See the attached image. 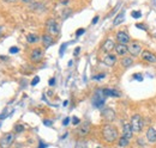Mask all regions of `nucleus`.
Here are the masks:
<instances>
[{
    "instance_id": "obj_30",
    "label": "nucleus",
    "mask_w": 156,
    "mask_h": 148,
    "mask_svg": "<svg viewBox=\"0 0 156 148\" xmlns=\"http://www.w3.org/2000/svg\"><path fill=\"white\" fill-rule=\"evenodd\" d=\"M66 47H67V43H64V44L60 47V56H62V55H64V50L66 49Z\"/></svg>"
},
{
    "instance_id": "obj_10",
    "label": "nucleus",
    "mask_w": 156,
    "mask_h": 148,
    "mask_svg": "<svg viewBox=\"0 0 156 148\" xmlns=\"http://www.w3.org/2000/svg\"><path fill=\"white\" fill-rule=\"evenodd\" d=\"M115 42L112 40V38H108V40H106L105 42H103V44H102V47H101V50L103 51V53H106V54H109L111 51H113L114 49H115Z\"/></svg>"
},
{
    "instance_id": "obj_1",
    "label": "nucleus",
    "mask_w": 156,
    "mask_h": 148,
    "mask_svg": "<svg viewBox=\"0 0 156 148\" xmlns=\"http://www.w3.org/2000/svg\"><path fill=\"white\" fill-rule=\"evenodd\" d=\"M102 137L107 143H114L119 138V131L115 125L107 123L102 127Z\"/></svg>"
},
{
    "instance_id": "obj_33",
    "label": "nucleus",
    "mask_w": 156,
    "mask_h": 148,
    "mask_svg": "<svg viewBox=\"0 0 156 148\" xmlns=\"http://www.w3.org/2000/svg\"><path fill=\"white\" fill-rule=\"evenodd\" d=\"M105 77H106L105 74H99V75H95V77H94V79H95V80H100V79H103Z\"/></svg>"
},
{
    "instance_id": "obj_24",
    "label": "nucleus",
    "mask_w": 156,
    "mask_h": 148,
    "mask_svg": "<svg viewBox=\"0 0 156 148\" xmlns=\"http://www.w3.org/2000/svg\"><path fill=\"white\" fill-rule=\"evenodd\" d=\"M131 16H132V18H140L142 17V12L140 11H132L131 12Z\"/></svg>"
},
{
    "instance_id": "obj_18",
    "label": "nucleus",
    "mask_w": 156,
    "mask_h": 148,
    "mask_svg": "<svg viewBox=\"0 0 156 148\" xmlns=\"http://www.w3.org/2000/svg\"><path fill=\"white\" fill-rule=\"evenodd\" d=\"M146 140L149 143H156V129L149 128L146 131Z\"/></svg>"
},
{
    "instance_id": "obj_26",
    "label": "nucleus",
    "mask_w": 156,
    "mask_h": 148,
    "mask_svg": "<svg viewBox=\"0 0 156 148\" xmlns=\"http://www.w3.org/2000/svg\"><path fill=\"white\" fill-rule=\"evenodd\" d=\"M84 32H85V29H83V28H82V29H78V30L76 31V36L79 37V36H82Z\"/></svg>"
},
{
    "instance_id": "obj_29",
    "label": "nucleus",
    "mask_w": 156,
    "mask_h": 148,
    "mask_svg": "<svg viewBox=\"0 0 156 148\" xmlns=\"http://www.w3.org/2000/svg\"><path fill=\"white\" fill-rule=\"evenodd\" d=\"M18 51H19V48H18V47H11V48H10V53H11V54H17Z\"/></svg>"
},
{
    "instance_id": "obj_14",
    "label": "nucleus",
    "mask_w": 156,
    "mask_h": 148,
    "mask_svg": "<svg viewBox=\"0 0 156 148\" xmlns=\"http://www.w3.org/2000/svg\"><path fill=\"white\" fill-rule=\"evenodd\" d=\"M115 53H117V56H121V57H124V56H126L127 54H129V48H127V45H125V44H120V43H118L117 45H115Z\"/></svg>"
},
{
    "instance_id": "obj_34",
    "label": "nucleus",
    "mask_w": 156,
    "mask_h": 148,
    "mask_svg": "<svg viewBox=\"0 0 156 148\" xmlns=\"http://www.w3.org/2000/svg\"><path fill=\"white\" fill-rule=\"evenodd\" d=\"M43 124L47 125V127H51V125L53 124V122H52V121H48V119H45V121H43Z\"/></svg>"
},
{
    "instance_id": "obj_8",
    "label": "nucleus",
    "mask_w": 156,
    "mask_h": 148,
    "mask_svg": "<svg viewBox=\"0 0 156 148\" xmlns=\"http://www.w3.org/2000/svg\"><path fill=\"white\" fill-rule=\"evenodd\" d=\"M43 55L45 54H43V50L41 48H35L30 53V61L34 62V63H39L40 61H42Z\"/></svg>"
},
{
    "instance_id": "obj_13",
    "label": "nucleus",
    "mask_w": 156,
    "mask_h": 148,
    "mask_svg": "<svg viewBox=\"0 0 156 148\" xmlns=\"http://www.w3.org/2000/svg\"><path fill=\"white\" fill-rule=\"evenodd\" d=\"M133 130H132V127L130 123H124L123 125V136L127 140H131L133 137Z\"/></svg>"
},
{
    "instance_id": "obj_5",
    "label": "nucleus",
    "mask_w": 156,
    "mask_h": 148,
    "mask_svg": "<svg viewBox=\"0 0 156 148\" xmlns=\"http://www.w3.org/2000/svg\"><path fill=\"white\" fill-rule=\"evenodd\" d=\"M15 141V133H6L0 137V148H10Z\"/></svg>"
},
{
    "instance_id": "obj_36",
    "label": "nucleus",
    "mask_w": 156,
    "mask_h": 148,
    "mask_svg": "<svg viewBox=\"0 0 156 148\" xmlns=\"http://www.w3.org/2000/svg\"><path fill=\"white\" fill-rule=\"evenodd\" d=\"M77 148H88L85 143H77Z\"/></svg>"
},
{
    "instance_id": "obj_43",
    "label": "nucleus",
    "mask_w": 156,
    "mask_h": 148,
    "mask_svg": "<svg viewBox=\"0 0 156 148\" xmlns=\"http://www.w3.org/2000/svg\"><path fill=\"white\" fill-rule=\"evenodd\" d=\"M3 1H5V3H15L16 0H3Z\"/></svg>"
},
{
    "instance_id": "obj_35",
    "label": "nucleus",
    "mask_w": 156,
    "mask_h": 148,
    "mask_svg": "<svg viewBox=\"0 0 156 148\" xmlns=\"http://www.w3.org/2000/svg\"><path fill=\"white\" fill-rule=\"evenodd\" d=\"M79 51H81V47H77V48L74 49V51H73V55L77 56L78 54H79Z\"/></svg>"
},
{
    "instance_id": "obj_38",
    "label": "nucleus",
    "mask_w": 156,
    "mask_h": 148,
    "mask_svg": "<svg viewBox=\"0 0 156 148\" xmlns=\"http://www.w3.org/2000/svg\"><path fill=\"white\" fill-rule=\"evenodd\" d=\"M68 123H70V118H68V117H66V118L62 121V124H64V125H67Z\"/></svg>"
},
{
    "instance_id": "obj_44",
    "label": "nucleus",
    "mask_w": 156,
    "mask_h": 148,
    "mask_svg": "<svg viewBox=\"0 0 156 148\" xmlns=\"http://www.w3.org/2000/svg\"><path fill=\"white\" fill-rule=\"evenodd\" d=\"M61 4L62 5H67L68 4V0H64V1H61Z\"/></svg>"
},
{
    "instance_id": "obj_46",
    "label": "nucleus",
    "mask_w": 156,
    "mask_h": 148,
    "mask_svg": "<svg viewBox=\"0 0 156 148\" xmlns=\"http://www.w3.org/2000/svg\"><path fill=\"white\" fill-rule=\"evenodd\" d=\"M67 104H68V102H67V100H65V102H64V106H66Z\"/></svg>"
},
{
    "instance_id": "obj_19",
    "label": "nucleus",
    "mask_w": 156,
    "mask_h": 148,
    "mask_svg": "<svg viewBox=\"0 0 156 148\" xmlns=\"http://www.w3.org/2000/svg\"><path fill=\"white\" fill-rule=\"evenodd\" d=\"M132 63H133V57L132 56H124L121 59V61H120V64H121L123 68H129V67L132 66Z\"/></svg>"
},
{
    "instance_id": "obj_39",
    "label": "nucleus",
    "mask_w": 156,
    "mask_h": 148,
    "mask_svg": "<svg viewBox=\"0 0 156 148\" xmlns=\"http://www.w3.org/2000/svg\"><path fill=\"white\" fill-rule=\"evenodd\" d=\"M3 35H4V26L0 25V38L3 37Z\"/></svg>"
},
{
    "instance_id": "obj_41",
    "label": "nucleus",
    "mask_w": 156,
    "mask_h": 148,
    "mask_svg": "<svg viewBox=\"0 0 156 148\" xmlns=\"http://www.w3.org/2000/svg\"><path fill=\"white\" fill-rule=\"evenodd\" d=\"M0 60H3V61H7L9 59H7V56H3V55H1V56H0Z\"/></svg>"
},
{
    "instance_id": "obj_20",
    "label": "nucleus",
    "mask_w": 156,
    "mask_h": 148,
    "mask_svg": "<svg viewBox=\"0 0 156 148\" xmlns=\"http://www.w3.org/2000/svg\"><path fill=\"white\" fill-rule=\"evenodd\" d=\"M124 19H125V11H120V12L117 15V17L114 18V21H113V25H114V26L120 25V24L124 22Z\"/></svg>"
},
{
    "instance_id": "obj_22",
    "label": "nucleus",
    "mask_w": 156,
    "mask_h": 148,
    "mask_svg": "<svg viewBox=\"0 0 156 148\" xmlns=\"http://www.w3.org/2000/svg\"><path fill=\"white\" fill-rule=\"evenodd\" d=\"M129 144H130V140L125 138L124 136H121V137L118 138V146H119L120 148H125V147H127Z\"/></svg>"
},
{
    "instance_id": "obj_16",
    "label": "nucleus",
    "mask_w": 156,
    "mask_h": 148,
    "mask_svg": "<svg viewBox=\"0 0 156 148\" xmlns=\"http://www.w3.org/2000/svg\"><path fill=\"white\" fill-rule=\"evenodd\" d=\"M41 41H42V45H43L45 48H49L51 45L54 44V38H53V36H51V35H48V34H45V35L42 36Z\"/></svg>"
},
{
    "instance_id": "obj_2",
    "label": "nucleus",
    "mask_w": 156,
    "mask_h": 148,
    "mask_svg": "<svg viewBox=\"0 0 156 148\" xmlns=\"http://www.w3.org/2000/svg\"><path fill=\"white\" fill-rule=\"evenodd\" d=\"M46 30L51 36H58L60 34V25L54 18H49L46 22Z\"/></svg>"
},
{
    "instance_id": "obj_28",
    "label": "nucleus",
    "mask_w": 156,
    "mask_h": 148,
    "mask_svg": "<svg viewBox=\"0 0 156 148\" xmlns=\"http://www.w3.org/2000/svg\"><path fill=\"white\" fill-rule=\"evenodd\" d=\"M72 123H73L74 125H78V124L81 123V119L78 118V117H76V116H74V117H72Z\"/></svg>"
},
{
    "instance_id": "obj_45",
    "label": "nucleus",
    "mask_w": 156,
    "mask_h": 148,
    "mask_svg": "<svg viewBox=\"0 0 156 148\" xmlns=\"http://www.w3.org/2000/svg\"><path fill=\"white\" fill-rule=\"evenodd\" d=\"M45 147H46V144H43V143L41 142V143H40V147H39V148H45Z\"/></svg>"
},
{
    "instance_id": "obj_12",
    "label": "nucleus",
    "mask_w": 156,
    "mask_h": 148,
    "mask_svg": "<svg viewBox=\"0 0 156 148\" xmlns=\"http://www.w3.org/2000/svg\"><path fill=\"white\" fill-rule=\"evenodd\" d=\"M118 62V59H117V55H113V54H106L105 57H103V63L108 67H113L115 66V63Z\"/></svg>"
},
{
    "instance_id": "obj_6",
    "label": "nucleus",
    "mask_w": 156,
    "mask_h": 148,
    "mask_svg": "<svg viewBox=\"0 0 156 148\" xmlns=\"http://www.w3.org/2000/svg\"><path fill=\"white\" fill-rule=\"evenodd\" d=\"M127 48H129V54L132 56V57H137V56H139L140 54H142V45H140V43H138V42H131L129 45H127Z\"/></svg>"
},
{
    "instance_id": "obj_7",
    "label": "nucleus",
    "mask_w": 156,
    "mask_h": 148,
    "mask_svg": "<svg viewBox=\"0 0 156 148\" xmlns=\"http://www.w3.org/2000/svg\"><path fill=\"white\" fill-rule=\"evenodd\" d=\"M105 99H106V97L103 96L102 90H97L95 92V96L93 97V105L96 108H102L105 104Z\"/></svg>"
},
{
    "instance_id": "obj_17",
    "label": "nucleus",
    "mask_w": 156,
    "mask_h": 148,
    "mask_svg": "<svg viewBox=\"0 0 156 148\" xmlns=\"http://www.w3.org/2000/svg\"><path fill=\"white\" fill-rule=\"evenodd\" d=\"M102 93H103L105 97H115V98L121 97V93L118 90H114V89H103Z\"/></svg>"
},
{
    "instance_id": "obj_40",
    "label": "nucleus",
    "mask_w": 156,
    "mask_h": 148,
    "mask_svg": "<svg viewBox=\"0 0 156 148\" xmlns=\"http://www.w3.org/2000/svg\"><path fill=\"white\" fill-rule=\"evenodd\" d=\"M99 18H100V17H99V16H96V17H95V18L93 19V22H91V24H96V23L99 22Z\"/></svg>"
},
{
    "instance_id": "obj_4",
    "label": "nucleus",
    "mask_w": 156,
    "mask_h": 148,
    "mask_svg": "<svg viewBox=\"0 0 156 148\" xmlns=\"http://www.w3.org/2000/svg\"><path fill=\"white\" fill-rule=\"evenodd\" d=\"M90 129H91V123L89 121H84L76 129V134L78 137H85L90 133Z\"/></svg>"
},
{
    "instance_id": "obj_9",
    "label": "nucleus",
    "mask_w": 156,
    "mask_h": 148,
    "mask_svg": "<svg viewBox=\"0 0 156 148\" xmlns=\"http://www.w3.org/2000/svg\"><path fill=\"white\" fill-rule=\"evenodd\" d=\"M140 57L143 61L148 62V63H156V54L150 51V50H143L140 54Z\"/></svg>"
},
{
    "instance_id": "obj_11",
    "label": "nucleus",
    "mask_w": 156,
    "mask_h": 148,
    "mask_svg": "<svg viewBox=\"0 0 156 148\" xmlns=\"http://www.w3.org/2000/svg\"><path fill=\"white\" fill-rule=\"evenodd\" d=\"M117 41H118V43H120V44H125V45H127V43H130V36H129V34L127 32H125V31H118L117 32Z\"/></svg>"
},
{
    "instance_id": "obj_3",
    "label": "nucleus",
    "mask_w": 156,
    "mask_h": 148,
    "mask_svg": "<svg viewBox=\"0 0 156 148\" xmlns=\"http://www.w3.org/2000/svg\"><path fill=\"white\" fill-rule=\"evenodd\" d=\"M133 133H140L143 129V118L139 114H136L131 117V122H130Z\"/></svg>"
},
{
    "instance_id": "obj_37",
    "label": "nucleus",
    "mask_w": 156,
    "mask_h": 148,
    "mask_svg": "<svg viewBox=\"0 0 156 148\" xmlns=\"http://www.w3.org/2000/svg\"><path fill=\"white\" fill-rule=\"evenodd\" d=\"M48 84H49V86H54V85H55V79H54V78L49 79V83H48Z\"/></svg>"
},
{
    "instance_id": "obj_27",
    "label": "nucleus",
    "mask_w": 156,
    "mask_h": 148,
    "mask_svg": "<svg viewBox=\"0 0 156 148\" xmlns=\"http://www.w3.org/2000/svg\"><path fill=\"white\" fill-rule=\"evenodd\" d=\"M71 13H72V11H71V10H66V11H64V12H62V19L67 18V17H68Z\"/></svg>"
},
{
    "instance_id": "obj_23",
    "label": "nucleus",
    "mask_w": 156,
    "mask_h": 148,
    "mask_svg": "<svg viewBox=\"0 0 156 148\" xmlns=\"http://www.w3.org/2000/svg\"><path fill=\"white\" fill-rule=\"evenodd\" d=\"M22 131H24V125H23V124H16V125H15V133H16V134H19V133H22Z\"/></svg>"
},
{
    "instance_id": "obj_31",
    "label": "nucleus",
    "mask_w": 156,
    "mask_h": 148,
    "mask_svg": "<svg viewBox=\"0 0 156 148\" xmlns=\"http://www.w3.org/2000/svg\"><path fill=\"white\" fill-rule=\"evenodd\" d=\"M39 81H40V78H39V77H35V78L33 79V81H31V86L37 85V84H39Z\"/></svg>"
},
{
    "instance_id": "obj_32",
    "label": "nucleus",
    "mask_w": 156,
    "mask_h": 148,
    "mask_svg": "<svg viewBox=\"0 0 156 148\" xmlns=\"http://www.w3.org/2000/svg\"><path fill=\"white\" fill-rule=\"evenodd\" d=\"M136 26H137L138 29H142V30H145V31L148 30V29H146V26H145L144 24H142V23H138V24H136Z\"/></svg>"
},
{
    "instance_id": "obj_21",
    "label": "nucleus",
    "mask_w": 156,
    "mask_h": 148,
    "mask_svg": "<svg viewBox=\"0 0 156 148\" xmlns=\"http://www.w3.org/2000/svg\"><path fill=\"white\" fill-rule=\"evenodd\" d=\"M39 41V37L36 34H28L27 35V42L30 43V44H34V43H37Z\"/></svg>"
},
{
    "instance_id": "obj_42",
    "label": "nucleus",
    "mask_w": 156,
    "mask_h": 148,
    "mask_svg": "<svg viewBox=\"0 0 156 148\" xmlns=\"http://www.w3.org/2000/svg\"><path fill=\"white\" fill-rule=\"evenodd\" d=\"M22 3H24V4H29V3H31L33 0H21Z\"/></svg>"
},
{
    "instance_id": "obj_15",
    "label": "nucleus",
    "mask_w": 156,
    "mask_h": 148,
    "mask_svg": "<svg viewBox=\"0 0 156 148\" xmlns=\"http://www.w3.org/2000/svg\"><path fill=\"white\" fill-rule=\"evenodd\" d=\"M102 116L108 122H113L115 119V112L113 111V109H109V108H107L102 111Z\"/></svg>"
},
{
    "instance_id": "obj_25",
    "label": "nucleus",
    "mask_w": 156,
    "mask_h": 148,
    "mask_svg": "<svg viewBox=\"0 0 156 148\" xmlns=\"http://www.w3.org/2000/svg\"><path fill=\"white\" fill-rule=\"evenodd\" d=\"M132 78H133V79H136L137 81H143V75H142V74H140V73H137V74H133V75H132Z\"/></svg>"
}]
</instances>
